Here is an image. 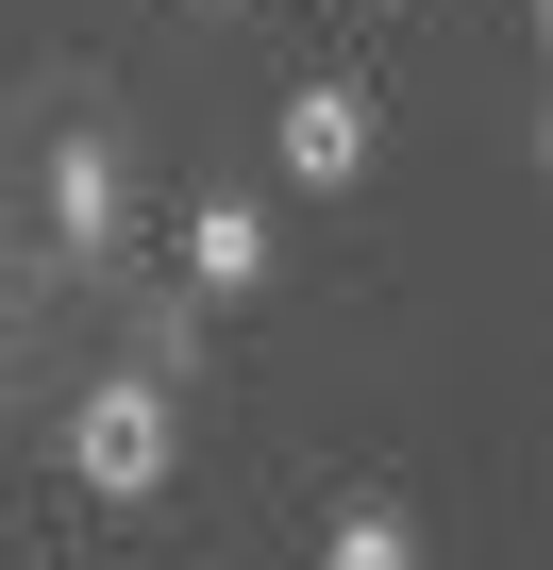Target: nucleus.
I'll return each mask as SVG.
<instances>
[{
	"label": "nucleus",
	"instance_id": "obj_3",
	"mask_svg": "<svg viewBox=\"0 0 553 570\" xmlns=\"http://www.w3.org/2000/svg\"><path fill=\"white\" fill-rule=\"evenodd\" d=\"M51 235H68L85 268L135 235V185H118V151H101V135H68V151H51Z\"/></svg>",
	"mask_w": 553,
	"mask_h": 570
},
{
	"label": "nucleus",
	"instance_id": "obj_2",
	"mask_svg": "<svg viewBox=\"0 0 553 570\" xmlns=\"http://www.w3.org/2000/svg\"><path fill=\"white\" fill-rule=\"evenodd\" d=\"M268 151H286V185H319V202H336V185L369 168V101H353V85H303L286 118H268Z\"/></svg>",
	"mask_w": 553,
	"mask_h": 570
},
{
	"label": "nucleus",
	"instance_id": "obj_5",
	"mask_svg": "<svg viewBox=\"0 0 553 570\" xmlns=\"http://www.w3.org/2000/svg\"><path fill=\"white\" fill-rule=\"evenodd\" d=\"M319 570H419V537H403V520H386V503H353V520H336V537H319Z\"/></svg>",
	"mask_w": 553,
	"mask_h": 570
},
{
	"label": "nucleus",
	"instance_id": "obj_4",
	"mask_svg": "<svg viewBox=\"0 0 553 570\" xmlns=\"http://www.w3.org/2000/svg\"><path fill=\"white\" fill-rule=\"evenodd\" d=\"M185 268H201V303H251L286 252H268V218H251V202H201V218H185Z\"/></svg>",
	"mask_w": 553,
	"mask_h": 570
},
{
	"label": "nucleus",
	"instance_id": "obj_1",
	"mask_svg": "<svg viewBox=\"0 0 553 570\" xmlns=\"http://www.w3.org/2000/svg\"><path fill=\"white\" fill-rule=\"evenodd\" d=\"M168 453H185V420H168V386H151V370H118V386H85V403H68V487H85V503H151V487H168Z\"/></svg>",
	"mask_w": 553,
	"mask_h": 570
}]
</instances>
